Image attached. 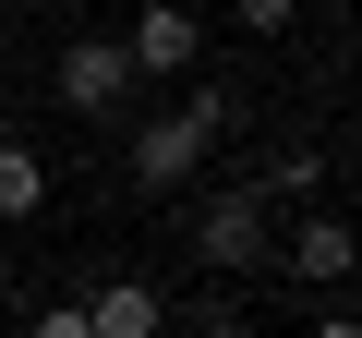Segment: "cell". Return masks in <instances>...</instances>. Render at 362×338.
<instances>
[{
	"label": "cell",
	"instance_id": "obj_14",
	"mask_svg": "<svg viewBox=\"0 0 362 338\" xmlns=\"http://www.w3.org/2000/svg\"><path fill=\"white\" fill-rule=\"evenodd\" d=\"M0 109H13V73H0Z\"/></svg>",
	"mask_w": 362,
	"mask_h": 338
},
{
	"label": "cell",
	"instance_id": "obj_10",
	"mask_svg": "<svg viewBox=\"0 0 362 338\" xmlns=\"http://www.w3.org/2000/svg\"><path fill=\"white\" fill-rule=\"evenodd\" d=\"M25 338H97V326H85V302H49V314H37Z\"/></svg>",
	"mask_w": 362,
	"mask_h": 338
},
{
	"label": "cell",
	"instance_id": "obj_11",
	"mask_svg": "<svg viewBox=\"0 0 362 338\" xmlns=\"http://www.w3.org/2000/svg\"><path fill=\"white\" fill-rule=\"evenodd\" d=\"M194 338H254V314H230V302H206V314H194Z\"/></svg>",
	"mask_w": 362,
	"mask_h": 338
},
{
	"label": "cell",
	"instance_id": "obj_8",
	"mask_svg": "<svg viewBox=\"0 0 362 338\" xmlns=\"http://www.w3.org/2000/svg\"><path fill=\"white\" fill-rule=\"evenodd\" d=\"M314 182H326V145H278V157L254 169V194H266V206H278V194H314Z\"/></svg>",
	"mask_w": 362,
	"mask_h": 338
},
{
	"label": "cell",
	"instance_id": "obj_1",
	"mask_svg": "<svg viewBox=\"0 0 362 338\" xmlns=\"http://www.w3.org/2000/svg\"><path fill=\"white\" fill-rule=\"evenodd\" d=\"M194 254H206L218 278H254V266H266V194H254V182H242V194H206V206H194Z\"/></svg>",
	"mask_w": 362,
	"mask_h": 338
},
{
	"label": "cell",
	"instance_id": "obj_3",
	"mask_svg": "<svg viewBox=\"0 0 362 338\" xmlns=\"http://www.w3.org/2000/svg\"><path fill=\"white\" fill-rule=\"evenodd\" d=\"M121 61H133V85H145V73H157V85H181V73L206 61V13H181V0H157V13H133Z\"/></svg>",
	"mask_w": 362,
	"mask_h": 338
},
{
	"label": "cell",
	"instance_id": "obj_4",
	"mask_svg": "<svg viewBox=\"0 0 362 338\" xmlns=\"http://www.w3.org/2000/svg\"><path fill=\"white\" fill-rule=\"evenodd\" d=\"M61 97H73L85 121H109V109L133 97V61H121V37H61Z\"/></svg>",
	"mask_w": 362,
	"mask_h": 338
},
{
	"label": "cell",
	"instance_id": "obj_9",
	"mask_svg": "<svg viewBox=\"0 0 362 338\" xmlns=\"http://www.w3.org/2000/svg\"><path fill=\"white\" fill-rule=\"evenodd\" d=\"M230 37H290V0H230Z\"/></svg>",
	"mask_w": 362,
	"mask_h": 338
},
{
	"label": "cell",
	"instance_id": "obj_12",
	"mask_svg": "<svg viewBox=\"0 0 362 338\" xmlns=\"http://www.w3.org/2000/svg\"><path fill=\"white\" fill-rule=\"evenodd\" d=\"M314 338H362V314H326V326H314Z\"/></svg>",
	"mask_w": 362,
	"mask_h": 338
},
{
	"label": "cell",
	"instance_id": "obj_5",
	"mask_svg": "<svg viewBox=\"0 0 362 338\" xmlns=\"http://www.w3.org/2000/svg\"><path fill=\"white\" fill-rule=\"evenodd\" d=\"M350 266H362V230H350V218H302V230L278 242V278H302V290H338Z\"/></svg>",
	"mask_w": 362,
	"mask_h": 338
},
{
	"label": "cell",
	"instance_id": "obj_6",
	"mask_svg": "<svg viewBox=\"0 0 362 338\" xmlns=\"http://www.w3.org/2000/svg\"><path fill=\"white\" fill-rule=\"evenodd\" d=\"M85 326H97V338H157L169 302H157V278H97V290H85Z\"/></svg>",
	"mask_w": 362,
	"mask_h": 338
},
{
	"label": "cell",
	"instance_id": "obj_2",
	"mask_svg": "<svg viewBox=\"0 0 362 338\" xmlns=\"http://www.w3.org/2000/svg\"><path fill=\"white\" fill-rule=\"evenodd\" d=\"M206 157H218V133H206L194 109H157V121L133 133V157H121V169H133V182H145V194H181V182H194V169H206Z\"/></svg>",
	"mask_w": 362,
	"mask_h": 338
},
{
	"label": "cell",
	"instance_id": "obj_13",
	"mask_svg": "<svg viewBox=\"0 0 362 338\" xmlns=\"http://www.w3.org/2000/svg\"><path fill=\"white\" fill-rule=\"evenodd\" d=\"M13 290H25V278H13V254H0V314H13Z\"/></svg>",
	"mask_w": 362,
	"mask_h": 338
},
{
	"label": "cell",
	"instance_id": "obj_7",
	"mask_svg": "<svg viewBox=\"0 0 362 338\" xmlns=\"http://www.w3.org/2000/svg\"><path fill=\"white\" fill-rule=\"evenodd\" d=\"M37 206H49V157H37V145H0V230L37 218Z\"/></svg>",
	"mask_w": 362,
	"mask_h": 338
}]
</instances>
